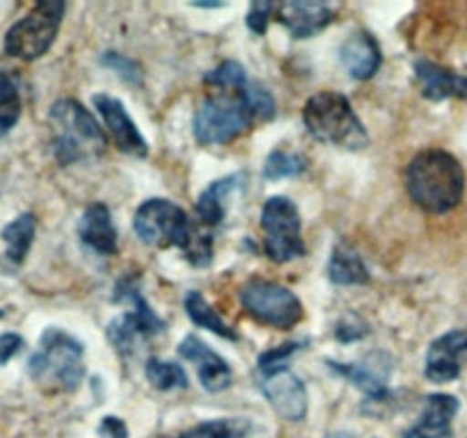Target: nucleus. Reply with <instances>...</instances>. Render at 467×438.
Returning a JSON list of instances; mask_svg holds the SVG:
<instances>
[{
    "label": "nucleus",
    "instance_id": "nucleus-1",
    "mask_svg": "<svg viewBox=\"0 0 467 438\" xmlns=\"http://www.w3.org/2000/svg\"><path fill=\"white\" fill-rule=\"evenodd\" d=\"M406 190L424 213L445 214L463 201L465 172L447 151L424 149L409 162Z\"/></svg>",
    "mask_w": 467,
    "mask_h": 438
},
{
    "label": "nucleus",
    "instance_id": "nucleus-2",
    "mask_svg": "<svg viewBox=\"0 0 467 438\" xmlns=\"http://www.w3.org/2000/svg\"><path fill=\"white\" fill-rule=\"evenodd\" d=\"M32 381L53 392H73L85 379V347L71 333L50 327L27 363Z\"/></svg>",
    "mask_w": 467,
    "mask_h": 438
},
{
    "label": "nucleus",
    "instance_id": "nucleus-3",
    "mask_svg": "<svg viewBox=\"0 0 467 438\" xmlns=\"http://www.w3.org/2000/svg\"><path fill=\"white\" fill-rule=\"evenodd\" d=\"M304 123L310 135L324 144L358 151L369 144L363 121L340 91H317L304 105Z\"/></svg>",
    "mask_w": 467,
    "mask_h": 438
},
{
    "label": "nucleus",
    "instance_id": "nucleus-4",
    "mask_svg": "<svg viewBox=\"0 0 467 438\" xmlns=\"http://www.w3.org/2000/svg\"><path fill=\"white\" fill-rule=\"evenodd\" d=\"M50 126H53V153L59 164L80 162L85 158L100 155L108 146L103 128L99 126L89 110L76 99H59L50 108Z\"/></svg>",
    "mask_w": 467,
    "mask_h": 438
},
{
    "label": "nucleus",
    "instance_id": "nucleus-5",
    "mask_svg": "<svg viewBox=\"0 0 467 438\" xmlns=\"http://www.w3.org/2000/svg\"><path fill=\"white\" fill-rule=\"evenodd\" d=\"M67 5L59 0L36 3L23 18H18L5 35V53L12 57L32 62L48 53L62 26Z\"/></svg>",
    "mask_w": 467,
    "mask_h": 438
},
{
    "label": "nucleus",
    "instance_id": "nucleus-6",
    "mask_svg": "<svg viewBox=\"0 0 467 438\" xmlns=\"http://www.w3.org/2000/svg\"><path fill=\"white\" fill-rule=\"evenodd\" d=\"M263 246L269 260L283 265L306 254L299 208L287 196H269L260 214Z\"/></svg>",
    "mask_w": 467,
    "mask_h": 438
},
{
    "label": "nucleus",
    "instance_id": "nucleus-7",
    "mask_svg": "<svg viewBox=\"0 0 467 438\" xmlns=\"http://www.w3.org/2000/svg\"><path fill=\"white\" fill-rule=\"evenodd\" d=\"M254 123L240 94L208 96L196 108L194 137L203 146H219L233 141Z\"/></svg>",
    "mask_w": 467,
    "mask_h": 438
},
{
    "label": "nucleus",
    "instance_id": "nucleus-8",
    "mask_svg": "<svg viewBox=\"0 0 467 438\" xmlns=\"http://www.w3.org/2000/svg\"><path fill=\"white\" fill-rule=\"evenodd\" d=\"M240 299L251 318L281 331L296 327L304 319V306L299 297L276 281L251 278L240 290Z\"/></svg>",
    "mask_w": 467,
    "mask_h": 438
},
{
    "label": "nucleus",
    "instance_id": "nucleus-9",
    "mask_svg": "<svg viewBox=\"0 0 467 438\" xmlns=\"http://www.w3.org/2000/svg\"><path fill=\"white\" fill-rule=\"evenodd\" d=\"M132 226L144 245L158 246V249H167V246L182 249L192 233V222L185 210L169 199L144 201L137 208Z\"/></svg>",
    "mask_w": 467,
    "mask_h": 438
},
{
    "label": "nucleus",
    "instance_id": "nucleus-10",
    "mask_svg": "<svg viewBox=\"0 0 467 438\" xmlns=\"http://www.w3.org/2000/svg\"><path fill=\"white\" fill-rule=\"evenodd\" d=\"M117 299L126 301L130 310L109 322L108 338L114 345V349L130 356L137 349V342L149 340L155 333L164 331V322L153 313V308L146 304L141 292L132 283L123 281L117 287Z\"/></svg>",
    "mask_w": 467,
    "mask_h": 438
},
{
    "label": "nucleus",
    "instance_id": "nucleus-11",
    "mask_svg": "<svg viewBox=\"0 0 467 438\" xmlns=\"http://www.w3.org/2000/svg\"><path fill=\"white\" fill-rule=\"evenodd\" d=\"M258 388L274 411L287 422H301L308 413V391L290 368L258 370Z\"/></svg>",
    "mask_w": 467,
    "mask_h": 438
},
{
    "label": "nucleus",
    "instance_id": "nucleus-12",
    "mask_svg": "<svg viewBox=\"0 0 467 438\" xmlns=\"http://www.w3.org/2000/svg\"><path fill=\"white\" fill-rule=\"evenodd\" d=\"M333 370L342 374L345 379H349L351 386L358 388L360 392L368 395L369 404H386L390 400V381L392 374V359L386 351H372V354L363 356L358 363H333L328 360Z\"/></svg>",
    "mask_w": 467,
    "mask_h": 438
},
{
    "label": "nucleus",
    "instance_id": "nucleus-13",
    "mask_svg": "<svg viewBox=\"0 0 467 438\" xmlns=\"http://www.w3.org/2000/svg\"><path fill=\"white\" fill-rule=\"evenodd\" d=\"M94 108L99 110L109 137H112L114 144H117L123 153L135 155V158H146V155H149V144H146L144 135H141L140 128H137L135 121L130 119V114L126 112L121 100H117L114 96L108 94H96Z\"/></svg>",
    "mask_w": 467,
    "mask_h": 438
},
{
    "label": "nucleus",
    "instance_id": "nucleus-14",
    "mask_svg": "<svg viewBox=\"0 0 467 438\" xmlns=\"http://www.w3.org/2000/svg\"><path fill=\"white\" fill-rule=\"evenodd\" d=\"M467 356V331L456 328V331L445 333L436 338L429 347L427 365L424 374L433 383H450L461 377V360Z\"/></svg>",
    "mask_w": 467,
    "mask_h": 438
},
{
    "label": "nucleus",
    "instance_id": "nucleus-15",
    "mask_svg": "<svg viewBox=\"0 0 467 438\" xmlns=\"http://www.w3.org/2000/svg\"><path fill=\"white\" fill-rule=\"evenodd\" d=\"M178 354L185 360H192L196 365V372H199L201 386L208 392H222L231 386L233 372L231 365L217 354V351L210 349L203 340H199L196 336H187L185 340L178 345Z\"/></svg>",
    "mask_w": 467,
    "mask_h": 438
},
{
    "label": "nucleus",
    "instance_id": "nucleus-16",
    "mask_svg": "<svg viewBox=\"0 0 467 438\" xmlns=\"http://www.w3.org/2000/svg\"><path fill=\"white\" fill-rule=\"evenodd\" d=\"M459 413V400L447 392L429 395L418 422L404 433V438H454V422Z\"/></svg>",
    "mask_w": 467,
    "mask_h": 438
},
{
    "label": "nucleus",
    "instance_id": "nucleus-17",
    "mask_svg": "<svg viewBox=\"0 0 467 438\" xmlns=\"http://www.w3.org/2000/svg\"><path fill=\"white\" fill-rule=\"evenodd\" d=\"M276 21L290 30L295 39H308L322 32L336 16V9L324 3H283L276 5Z\"/></svg>",
    "mask_w": 467,
    "mask_h": 438
},
{
    "label": "nucleus",
    "instance_id": "nucleus-18",
    "mask_svg": "<svg viewBox=\"0 0 467 438\" xmlns=\"http://www.w3.org/2000/svg\"><path fill=\"white\" fill-rule=\"evenodd\" d=\"M415 78L420 82V91L429 100L461 99L467 100V78L450 68L433 64L429 59L415 62Z\"/></svg>",
    "mask_w": 467,
    "mask_h": 438
},
{
    "label": "nucleus",
    "instance_id": "nucleus-19",
    "mask_svg": "<svg viewBox=\"0 0 467 438\" xmlns=\"http://www.w3.org/2000/svg\"><path fill=\"white\" fill-rule=\"evenodd\" d=\"M78 233H80L82 245L89 246L96 254H117V228H114L112 213H109L108 205L100 203V201L87 205L85 213H82Z\"/></svg>",
    "mask_w": 467,
    "mask_h": 438
},
{
    "label": "nucleus",
    "instance_id": "nucleus-20",
    "mask_svg": "<svg viewBox=\"0 0 467 438\" xmlns=\"http://www.w3.org/2000/svg\"><path fill=\"white\" fill-rule=\"evenodd\" d=\"M340 59L356 80H369L381 67V48L369 32L358 30L347 36L340 48Z\"/></svg>",
    "mask_w": 467,
    "mask_h": 438
},
{
    "label": "nucleus",
    "instance_id": "nucleus-21",
    "mask_svg": "<svg viewBox=\"0 0 467 438\" xmlns=\"http://www.w3.org/2000/svg\"><path fill=\"white\" fill-rule=\"evenodd\" d=\"M242 185H244V176L242 173H231V176L219 178L213 185L205 187L199 199H196V217H199V222L203 226H219L223 217H226L228 199Z\"/></svg>",
    "mask_w": 467,
    "mask_h": 438
},
{
    "label": "nucleus",
    "instance_id": "nucleus-22",
    "mask_svg": "<svg viewBox=\"0 0 467 438\" xmlns=\"http://www.w3.org/2000/svg\"><path fill=\"white\" fill-rule=\"evenodd\" d=\"M328 278L336 286H365L369 283V269L354 246L340 242L328 260Z\"/></svg>",
    "mask_w": 467,
    "mask_h": 438
},
{
    "label": "nucleus",
    "instance_id": "nucleus-23",
    "mask_svg": "<svg viewBox=\"0 0 467 438\" xmlns=\"http://www.w3.org/2000/svg\"><path fill=\"white\" fill-rule=\"evenodd\" d=\"M36 233V217L32 213L18 214L16 219L7 224L0 233L5 242V256H7L9 263L21 265L26 260L27 251H30L32 242H35Z\"/></svg>",
    "mask_w": 467,
    "mask_h": 438
},
{
    "label": "nucleus",
    "instance_id": "nucleus-24",
    "mask_svg": "<svg viewBox=\"0 0 467 438\" xmlns=\"http://www.w3.org/2000/svg\"><path fill=\"white\" fill-rule=\"evenodd\" d=\"M185 310H187V315H190V319L196 324V327L208 328V331L217 333V336L226 338V340H237L235 328L228 327V324L223 322L222 315H219L217 310H214L213 306L208 304V299H205L201 292H187Z\"/></svg>",
    "mask_w": 467,
    "mask_h": 438
},
{
    "label": "nucleus",
    "instance_id": "nucleus-25",
    "mask_svg": "<svg viewBox=\"0 0 467 438\" xmlns=\"http://www.w3.org/2000/svg\"><path fill=\"white\" fill-rule=\"evenodd\" d=\"M146 379L155 391H176V388H187V374L178 363L162 359L146 360Z\"/></svg>",
    "mask_w": 467,
    "mask_h": 438
},
{
    "label": "nucleus",
    "instance_id": "nucleus-26",
    "mask_svg": "<svg viewBox=\"0 0 467 438\" xmlns=\"http://www.w3.org/2000/svg\"><path fill=\"white\" fill-rule=\"evenodd\" d=\"M251 424L242 418H223V420H208L190 432L182 433L181 438H249Z\"/></svg>",
    "mask_w": 467,
    "mask_h": 438
},
{
    "label": "nucleus",
    "instance_id": "nucleus-27",
    "mask_svg": "<svg viewBox=\"0 0 467 438\" xmlns=\"http://www.w3.org/2000/svg\"><path fill=\"white\" fill-rule=\"evenodd\" d=\"M205 85L217 89L219 94H240L249 85V80H246V71L240 62L226 59L205 76Z\"/></svg>",
    "mask_w": 467,
    "mask_h": 438
},
{
    "label": "nucleus",
    "instance_id": "nucleus-28",
    "mask_svg": "<svg viewBox=\"0 0 467 438\" xmlns=\"http://www.w3.org/2000/svg\"><path fill=\"white\" fill-rule=\"evenodd\" d=\"M21 117V96L9 73L0 71V137L7 135Z\"/></svg>",
    "mask_w": 467,
    "mask_h": 438
},
{
    "label": "nucleus",
    "instance_id": "nucleus-29",
    "mask_svg": "<svg viewBox=\"0 0 467 438\" xmlns=\"http://www.w3.org/2000/svg\"><path fill=\"white\" fill-rule=\"evenodd\" d=\"M308 167V160L299 153H287V151L276 149L267 155V162H265V178L267 181H281V178H295L299 173L306 172Z\"/></svg>",
    "mask_w": 467,
    "mask_h": 438
},
{
    "label": "nucleus",
    "instance_id": "nucleus-30",
    "mask_svg": "<svg viewBox=\"0 0 467 438\" xmlns=\"http://www.w3.org/2000/svg\"><path fill=\"white\" fill-rule=\"evenodd\" d=\"M240 96L254 121H269L276 114V100L269 94L267 87H263L260 82H249L240 91Z\"/></svg>",
    "mask_w": 467,
    "mask_h": 438
},
{
    "label": "nucleus",
    "instance_id": "nucleus-31",
    "mask_svg": "<svg viewBox=\"0 0 467 438\" xmlns=\"http://www.w3.org/2000/svg\"><path fill=\"white\" fill-rule=\"evenodd\" d=\"M182 254L185 258L190 260L194 267H205V265L213 263V254H214V245H213V235L205 231H196L192 226L190 237H187L185 246H182Z\"/></svg>",
    "mask_w": 467,
    "mask_h": 438
},
{
    "label": "nucleus",
    "instance_id": "nucleus-32",
    "mask_svg": "<svg viewBox=\"0 0 467 438\" xmlns=\"http://www.w3.org/2000/svg\"><path fill=\"white\" fill-rule=\"evenodd\" d=\"M100 64L108 68H112L114 73H119V78H123V80L135 82V85L141 80L140 64H137L135 59L126 57V55H119V53H114V50H109V53H103Z\"/></svg>",
    "mask_w": 467,
    "mask_h": 438
},
{
    "label": "nucleus",
    "instance_id": "nucleus-33",
    "mask_svg": "<svg viewBox=\"0 0 467 438\" xmlns=\"http://www.w3.org/2000/svg\"><path fill=\"white\" fill-rule=\"evenodd\" d=\"M301 349V342H285V345L276 347V349L265 351L258 359V370H274V368H287V360Z\"/></svg>",
    "mask_w": 467,
    "mask_h": 438
},
{
    "label": "nucleus",
    "instance_id": "nucleus-34",
    "mask_svg": "<svg viewBox=\"0 0 467 438\" xmlns=\"http://www.w3.org/2000/svg\"><path fill=\"white\" fill-rule=\"evenodd\" d=\"M274 14H276V5L274 3H254L249 7V14H246V26H249V30L255 32V35H265L269 18H272Z\"/></svg>",
    "mask_w": 467,
    "mask_h": 438
},
{
    "label": "nucleus",
    "instance_id": "nucleus-35",
    "mask_svg": "<svg viewBox=\"0 0 467 438\" xmlns=\"http://www.w3.org/2000/svg\"><path fill=\"white\" fill-rule=\"evenodd\" d=\"M23 338L18 333H0V365L9 363L21 351Z\"/></svg>",
    "mask_w": 467,
    "mask_h": 438
},
{
    "label": "nucleus",
    "instance_id": "nucleus-36",
    "mask_svg": "<svg viewBox=\"0 0 467 438\" xmlns=\"http://www.w3.org/2000/svg\"><path fill=\"white\" fill-rule=\"evenodd\" d=\"M100 438H128V427L117 415H105L99 427Z\"/></svg>",
    "mask_w": 467,
    "mask_h": 438
},
{
    "label": "nucleus",
    "instance_id": "nucleus-37",
    "mask_svg": "<svg viewBox=\"0 0 467 438\" xmlns=\"http://www.w3.org/2000/svg\"><path fill=\"white\" fill-rule=\"evenodd\" d=\"M327 438H356V436L349 432H336V433H328Z\"/></svg>",
    "mask_w": 467,
    "mask_h": 438
},
{
    "label": "nucleus",
    "instance_id": "nucleus-38",
    "mask_svg": "<svg viewBox=\"0 0 467 438\" xmlns=\"http://www.w3.org/2000/svg\"><path fill=\"white\" fill-rule=\"evenodd\" d=\"M3 315H5V310H0V318H3Z\"/></svg>",
    "mask_w": 467,
    "mask_h": 438
}]
</instances>
